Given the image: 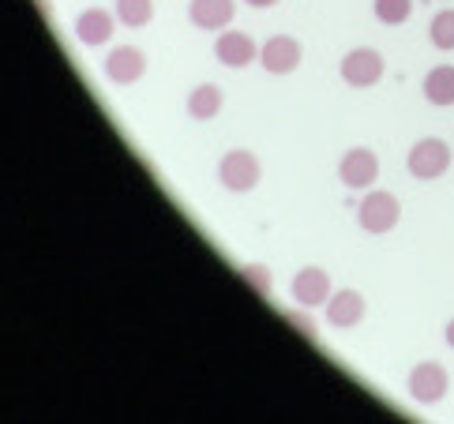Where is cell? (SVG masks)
<instances>
[{"mask_svg": "<svg viewBox=\"0 0 454 424\" xmlns=\"http://www.w3.org/2000/svg\"><path fill=\"white\" fill-rule=\"evenodd\" d=\"M372 12H376V20L383 27H402V23H410V15H413V0H376Z\"/></svg>", "mask_w": 454, "mask_h": 424, "instance_id": "18", "label": "cell"}, {"mask_svg": "<svg viewBox=\"0 0 454 424\" xmlns=\"http://www.w3.org/2000/svg\"><path fill=\"white\" fill-rule=\"evenodd\" d=\"M301 60H304V45L294 35H270L259 45V64H263V72H270V75L297 72Z\"/></svg>", "mask_w": 454, "mask_h": 424, "instance_id": "7", "label": "cell"}, {"mask_svg": "<svg viewBox=\"0 0 454 424\" xmlns=\"http://www.w3.org/2000/svg\"><path fill=\"white\" fill-rule=\"evenodd\" d=\"M289 293H294V301L297 308H323L331 301V274L323 271V267H301L294 274V282H289Z\"/></svg>", "mask_w": 454, "mask_h": 424, "instance_id": "9", "label": "cell"}, {"mask_svg": "<svg viewBox=\"0 0 454 424\" xmlns=\"http://www.w3.org/2000/svg\"><path fill=\"white\" fill-rule=\"evenodd\" d=\"M450 146L440 136H425L410 146L405 154V169H410L413 181H440V177L450 169Z\"/></svg>", "mask_w": 454, "mask_h": 424, "instance_id": "3", "label": "cell"}, {"mask_svg": "<svg viewBox=\"0 0 454 424\" xmlns=\"http://www.w3.org/2000/svg\"><path fill=\"white\" fill-rule=\"evenodd\" d=\"M117 20L121 27H132V30H143L151 20H154V0H117Z\"/></svg>", "mask_w": 454, "mask_h": 424, "instance_id": "16", "label": "cell"}, {"mask_svg": "<svg viewBox=\"0 0 454 424\" xmlns=\"http://www.w3.org/2000/svg\"><path fill=\"white\" fill-rule=\"evenodd\" d=\"M323 308H327V323L334 331H353V327H361V319L368 312V301H364L361 289H334L331 301Z\"/></svg>", "mask_w": 454, "mask_h": 424, "instance_id": "10", "label": "cell"}, {"mask_svg": "<svg viewBox=\"0 0 454 424\" xmlns=\"http://www.w3.org/2000/svg\"><path fill=\"white\" fill-rule=\"evenodd\" d=\"M102 72L113 87H136L143 75H147V53L139 45H117L113 53L106 57Z\"/></svg>", "mask_w": 454, "mask_h": 424, "instance_id": "8", "label": "cell"}, {"mask_svg": "<svg viewBox=\"0 0 454 424\" xmlns=\"http://www.w3.org/2000/svg\"><path fill=\"white\" fill-rule=\"evenodd\" d=\"M222 106H225V94H222L218 83H200V87H192V90H188V102H184L188 117L200 121V124L215 121L218 113H222Z\"/></svg>", "mask_w": 454, "mask_h": 424, "instance_id": "14", "label": "cell"}, {"mask_svg": "<svg viewBox=\"0 0 454 424\" xmlns=\"http://www.w3.org/2000/svg\"><path fill=\"white\" fill-rule=\"evenodd\" d=\"M420 90H425L428 106H440V109L454 106V64H435V68L425 75Z\"/></svg>", "mask_w": 454, "mask_h": 424, "instance_id": "15", "label": "cell"}, {"mask_svg": "<svg viewBox=\"0 0 454 424\" xmlns=\"http://www.w3.org/2000/svg\"><path fill=\"white\" fill-rule=\"evenodd\" d=\"M286 323H289V327H297L308 342H319V331H316L312 316H308V308H301V312H286Z\"/></svg>", "mask_w": 454, "mask_h": 424, "instance_id": "20", "label": "cell"}, {"mask_svg": "<svg viewBox=\"0 0 454 424\" xmlns=\"http://www.w3.org/2000/svg\"><path fill=\"white\" fill-rule=\"evenodd\" d=\"M428 38L440 53H454V8H443L432 15V27H428Z\"/></svg>", "mask_w": 454, "mask_h": 424, "instance_id": "17", "label": "cell"}, {"mask_svg": "<svg viewBox=\"0 0 454 424\" xmlns=\"http://www.w3.org/2000/svg\"><path fill=\"white\" fill-rule=\"evenodd\" d=\"M215 57L222 68H248L252 60H259V45L252 35H245V30H218V42H215Z\"/></svg>", "mask_w": 454, "mask_h": 424, "instance_id": "11", "label": "cell"}, {"mask_svg": "<svg viewBox=\"0 0 454 424\" xmlns=\"http://www.w3.org/2000/svg\"><path fill=\"white\" fill-rule=\"evenodd\" d=\"M240 279H245L259 297H270V289H274V274H270V267H263V263H245L240 267Z\"/></svg>", "mask_w": 454, "mask_h": 424, "instance_id": "19", "label": "cell"}, {"mask_svg": "<svg viewBox=\"0 0 454 424\" xmlns=\"http://www.w3.org/2000/svg\"><path fill=\"white\" fill-rule=\"evenodd\" d=\"M218 181L225 192L233 195H248L259 188V181H263V161H259L255 151H245V146H233L230 154H222L218 161Z\"/></svg>", "mask_w": 454, "mask_h": 424, "instance_id": "2", "label": "cell"}, {"mask_svg": "<svg viewBox=\"0 0 454 424\" xmlns=\"http://www.w3.org/2000/svg\"><path fill=\"white\" fill-rule=\"evenodd\" d=\"M338 181L349 192H368L380 181V154L372 146H349L338 161Z\"/></svg>", "mask_w": 454, "mask_h": 424, "instance_id": "6", "label": "cell"}, {"mask_svg": "<svg viewBox=\"0 0 454 424\" xmlns=\"http://www.w3.org/2000/svg\"><path fill=\"white\" fill-rule=\"evenodd\" d=\"M443 342H447V346L454 349V316L447 319V327H443Z\"/></svg>", "mask_w": 454, "mask_h": 424, "instance_id": "21", "label": "cell"}, {"mask_svg": "<svg viewBox=\"0 0 454 424\" xmlns=\"http://www.w3.org/2000/svg\"><path fill=\"white\" fill-rule=\"evenodd\" d=\"M237 4L233 0H192L188 4V20L196 30H225L233 23Z\"/></svg>", "mask_w": 454, "mask_h": 424, "instance_id": "13", "label": "cell"}, {"mask_svg": "<svg viewBox=\"0 0 454 424\" xmlns=\"http://www.w3.org/2000/svg\"><path fill=\"white\" fill-rule=\"evenodd\" d=\"M245 4H248V8H274L278 0H245Z\"/></svg>", "mask_w": 454, "mask_h": 424, "instance_id": "22", "label": "cell"}, {"mask_svg": "<svg viewBox=\"0 0 454 424\" xmlns=\"http://www.w3.org/2000/svg\"><path fill=\"white\" fill-rule=\"evenodd\" d=\"M405 390L417 405H440L450 390V372L440 361H420L410 376H405Z\"/></svg>", "mask_w": 454, "mask_h": 424, "instance_id": "5", "label": "cell"}, {"mask_svg": "<svg viewBox=\"0 0 454 424\" xmlns=\"http://www.w3.org/2000/svg\"><path fill=\"white\" fill-rule=\"evenodd\" d=\"M117 12H109V8H87V12H79L75 15V38L83 42L87 49H98L113 38V30H117Z\"/></svg>", "mask_w": 454, "mask_h": 424, "instance_id": "12", "label": "cell"}, {"mask_svg": "<svg viewBox=\"0 0 454 424\" xmlns=\"http://www.w3.org/2000/svg\"><path fill=\"white\" fill-rule=\"evenodd\" d=\"M387 72V60L380 49H372V45H356L349 49V53L342 57V64H338V75H342V83L353 87V90H368V87H376L380 79Z\"/></svg>", "mask_w": 454, "mask_h": 424, "instance_id": "4", "label": "cell"}, {"mask_svg": "<svg viewBox=\"0 0 454 424\" xmlns=\"http://www.w3.org/2000/svg\"><path fill=\"white\" fill-rule=\"evenodd\" d=\"M402 222V203L395 192H383V188H368L361 207H356V225L372 237H387Z\"/></svg>", "mask_w": 454, "mask_h": 424, "instance_id": "1", "label": "cell"}]
</instances>
